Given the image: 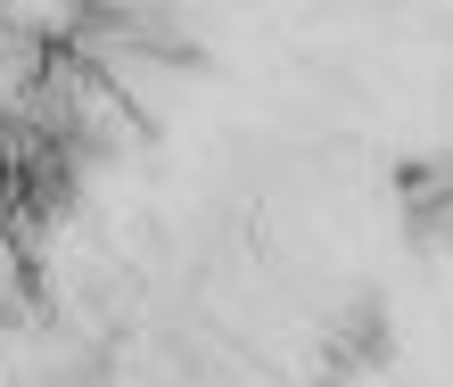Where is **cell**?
Listing matches in <instances>:
<instances>
[{"label": "cell", "instance_id": "cell-1", "mask_svg": "<svg viewBox=\"0 0 453 387\" xmlns=\"http://www.w3.org/2000/svg\"><path fill=\"white\" fill-rule=\"evenodd\" d=\"M395 223L420 255H453V157L395 165Z\"/></svg>", "mask_w": 453, "mask_h": 387}, {"label": "cell", "instance_id": "cell-2", "mask_svg": "<svg viewBox=\"0 0 453 387\" xmlns=\"http://www.w3.org/2000/svg\"><path fill=\"white\" fill-rule=\"evenodd\" d=\"M380 354H388V314H380V297H355V305L330 322L322 363H330V379H355V371L380 363Z\"/></svg>", "mask_w": 453, "mask_h": 387}]
</instances>
